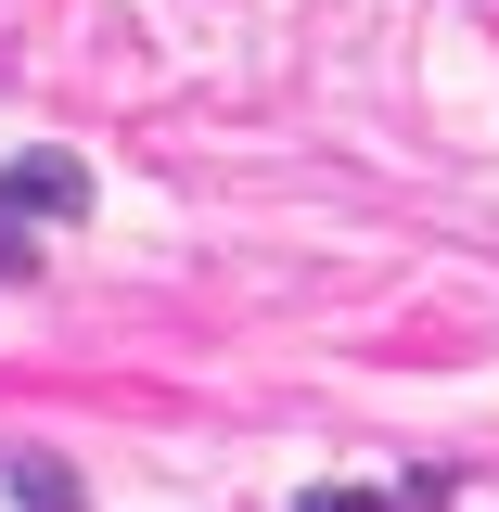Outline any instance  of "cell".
Instances as JSON below:
<instances>
[{
	"label": "cell",
	"mask_w": 499,
	"mask_h": 512,
	"mask_svg": "<svg viewBox=\"0 0 499 512\" xmlns=\"http://www.w3.org/2000/svg\"><path fill=\"white\" fill-rule=\"evenodd\" d=\"M90 205V167L77 154H13L0 167V218H77Z\"/></svg>",
	"instance_id": "1"
},
{
	"label": "cell",
	"mask_w": 499,
	"mask_h": 512,
	"mask_svg": "<svg viewBox=\"0 0 499 512\" xmlns=\"http://www.w3.org/2000/svg\"><path fill=\"white\" fill-rule=\"evenodd\" d=\"M13 500H26V512H77V474H64V461H39V448H26V461H13Z\"/></svg>",
	"instance_id": "2"
},
{
	"label": "cell",
	"mask_w": 499,
	"mask_h": 512,
	"mask_svg": "<svg viewBox=\"0 0 499 512\" xmlns=\"http://www.w3.org/2000/svg\"><path fill=\"white\" fill-rule=\"evenodd\" d=\"M308 512H397V500H372V487H320Z\"/></svg>",
	"instance_id": "3"
}]
</instances>
